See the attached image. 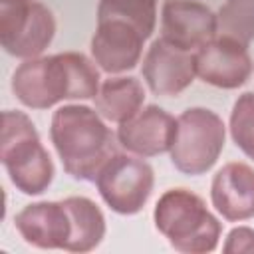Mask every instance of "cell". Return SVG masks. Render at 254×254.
Returning <instances> with one entry per match:
<instances>
[{"instance_id": "9c48e42d", "label": "cell", "mask_w": 254, "mask_h": 254, "mask_svg": "<svg viewBox=\"0 0 254 254\" xmlns=\"http://www.w3.org/2000/svg\"><path fill=\"white\" fill-rule=\"evenodd\" d=\"M145 36L123 20H97L89 52L97 67L109 75H121L133 69L143 56Z\"/></svg>"}, {"instance_id": "8992f818", "label": "cell", "mask_w": 254, "mask_h": 254, "mask_svg": "<svg viewBox=\"0 0 254 254\" xmlns=\"http://www.w3.org/2000/svg\"><path fill=\"white\" fill-rule=\"evenodd\" d=\"M95 185L103 202L117 214H137L147 204L155 173L143 157L131 153H115L97 173Z\"/></svg>"}, {"instance_id": "30bf717a", "label": "cell", "mask_w": 254, "mask_h": 254, "mask_svg": "<svg viewBox=\"0 0 254 254\" xmlns=\"http://www.w3.org/2000/svg\"><path fill=\"white\" fill-rule=\"evenodd\" d=\"M141 75L155 95L175 97L183 93L196 77L194 54L157 38L143 56Z\"/></svg>"}, {"instance_id": "7c38bea8", "label": "cell", "mask_w": 254, "mask_h": 254, "mask_svg": "<svg viewBox=\"0 0 254 254\" xmlns=\"http://www.w3.org/2000/svg\"><path fill=\"white\" fill-rule=\"evenodd\" d=\"M177 131V117L159 105H147L131 119L119 123L117 143L131 155L157 157L171 151Z\"/></svg>"}, {"instance_id": "5b68a950", "label": "cell", "mask_w": 254, "mask_h": 254, "mask_svg": "<svg viewBox=\"0 0 254 254\" xmlns=\"http://www.w3.org/2000/svg\"><path fill=\"white\" fill-rule=\"evenodd\" d=\"M226 143L224 121L206 107H189L177 117L171 163L177 171L196 177L210 171Z\"/></svg>"}, {"instance_id": "ffe728a7", "label": "cell", "mask_w": 254, "mask_h": 254, "mask_svg": "<svg viewBox=\"0 0 254 254\" xmlns=\"http://www.w3.org/2000/svg\"><path fill=\"white\" fill-rule=\"evenodd\" d=\"M224 254H254V228L236 226L226 234L222 244Z\"/></svg>"}, {"instance_id": "4fadbf2b", "label": "cell", "mask_w": 254, "mask_h": 254, "mask_svg": "<svg viewBox=\"0 0 254 254\" xmlns=\"http://www.w3.org/2000/svg\"><path fill=\"white\" fill-rule=\"evenodd\" d=\"M14 226L24 242L40 250H65L71 238V216L65 200H40L26 204Z\"/></svg>"}, {"instance_id": "e0dca14e", "label": "cell", "mask_w": 254, "mask_h": 254, "mask_svg": "<svg viewBox=\"0 0 254 254\" xmlns=\"http://www.w3.org/2000/svg\"><path fill=\"white\" fill-rule=\"evenodd\" d=\"M97 20H123L149 38L157 24V0H99Z\"/></svg>"}, {"instance_id": "9a60e30c", "label": "cell", "mask_w": 254, "mask_h": 254, "mask_svg": "<svg viewBox=\"0 0 254 254\" xmlns=\"http://www.w3.org/2000/svg\"><path fill=\"white\" fill-rule=\"evenodd\" d=\"M93 103L105 121L119 125L143 109L145 87L137 77L111 75L101 81Z\"/></svg>"}, {"instance_id": "5bb4252c", "label": "cell", "mask_w": 254, "mask_h": 254, "mask_svg": "<svg viewBox=\"0 0 254 254\" xmlns=\"http://www.w3.org/2000/svg\"><path fill=\"white\" fill-rule=\"evenodd\" d=\"M210 202L228 222L254 218V169L240 161L222 165L210 183Z\"/></svg>"}, {"instance_id": "ac0fdd59", "label": "cell", "mask_w": 254, "mask_h": 254, "mask_svg": "<svg viewBox=\"0 0 254 254\" xmlns=\"http://www.w3.org/2000/svg\"><path fill=\"white\" fill-rule=\"evenodd\" d=\"M218 36L248 46L254 40V0H226L216 14Z\"/></svg>"}, {"instance_id": "8fae6325", "label": "cell", "mask_w": 254, "mask_h": 254, "mask_svg": "<svg viewBox=\"0 0 254 254\" xmlns=\"http://www.w3.org/2000/svg\"><path fill=\"white\" fill-rule=\"evenodd\" d=\"M218 34L216 14L196 0H167L161 6V38L185 52H196Z\"/></svg>"}, {"instance_id": "2e32d148", "label": "cell", "mask_w": 254, "mask_h": 254, "mask_svg": "<svg viewBox=\"0 0 254 254\" xmlns=\"http://www.w3.org/2000/svg\"><path fill=\"white\" fill-rule=\"evenodd\" d=\"M71 216V238L65 252H91L105 238V216L101 208L87 196L64 198Z\"/></svg>"}, {"instance_id": "52a82bcc", "label": "cell", "mask_w": 254, "mask_h": 254, "mask_svg": "<svg viewBox=\"0 0 254 254\" xmlns=\"http://www.w3.org/2000/svg\"><path fill=\"white\" fill-rule=\"evenodd\" d=\"M56 36L52 10L38 0L0 2V44L20 60L42 56Z\"/></svg>"}, {"instance_id": "44dd1931", "label": "cell", "mask_w": 254, "mask_h": 254, "mask_svg": "<svg viewBox=\"0 0 254 254\" xmlns=\"http://www.w3.org/2000/svg\"><path fill=\"white\" fill-rule=\"evenodd\" d=\"M0 2H20V0H0Z\"/></svg>"}, {"instance_id": "6da1fadb", "label": "cell", "mask_w": 254, "mask_h": 254, "mask_svg": "<svg viewBox=\"0 0 254 254\" xmlns=\"http://www.w3.org/2000/svg\"><path fill=\"white\" fill-rule=\"evenodd\" d=\"M101 75L93 60L77 52L22 60L12 73V93L30 109H50L62 101L93 99Z\"/></svg>"}, {"instance_id": "d6986e66", "label": "cell", "mask_w": 254, "mask_h": 254, "mask_svg": "<svg viewBox=\"0 0 254 254\" xmlns=\"http://www.w3.org/2000/svg\"><path fill=\"white\" fill-rule=\"evenodd\" d=\"M228 131L236 147L254 161V93L246 91L238 95L232 105Z\"/></svg>"}, {"instance_id": "3957f363", "label": "cell", "mask_w": 254, "mask_h": 254, "mask_svg": "<svg viewBox=\"0 0 254 254\" xmlns=\"http://www.w3.org/2000/svg\"><path fill=\"white\" fill-rule=\"evenodd\" d=\"M0 161L10 183L24 194H42L54 181V161L42 145L34 121L24 111H2Z\"/></svg>"}, {"instance_id": "7a4b0ae2", "label": "cell", "mask_w": 254, "mask_h": 254, "mask_svg": "<svg viewBox=\"0 0 254 254\" xmlns=\"http://www.w3.org/2000/svg\"><path fill=\"white\" fill-rule=\"evenodd\" d=\"M50 139L64 171L77 181H95L115 155L117 141L99 111L83 103H65L54 111Z\"/></svg>"}, {"instance_id": "277c9868", "label": "cell", "mask_w": 254, "mask_h": 254, "mask_svg": "<svg viewBox=\"0 0 254 254\" xmlns=\"http://www.w3.org/2000/svg\"><path fill=\"white\" fill-rule=\"evenodd\" d=\"M155 228L167 242L185 254H206L216 250L222 234L220 220L206 202L189 189L165 190L153 210Z\"/></svg>"}, {"instance_id": "ba28073f", "label": "cell", "mask_w": 254, "mask_h": 254, "mask_svg": "<svg viewBox=\"0 0 254 254\" xmlns=\"http://www.w3.org/2000/svg\"><path fill=\"white\" fill-rule=\"evenodd\" d=\"M194 69L196 77L208 85L236 89L246 83L254 64L248 46L216 34L194 52Z\"/></svg>"}]
</instances>
